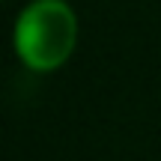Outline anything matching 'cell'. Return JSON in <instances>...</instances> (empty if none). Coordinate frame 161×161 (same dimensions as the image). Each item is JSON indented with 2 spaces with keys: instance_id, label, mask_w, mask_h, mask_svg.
<instances>
[{
  "instance_id": "1",
  "label": "cell",
  "mask_w": 161,
  "mask_h": 161,
  "mask_svg": "<svg viewBox=\"0 0 161 161\" xmlns=\"http://www.w3.org/2000/svg\"><path fill=\"white\" fill-rule=\"evenodd\" d=\"M78 42L75 12L60 0H36L15 27V48L30 69H57L69 60Z\"/></svg>"
}]
</instances>
